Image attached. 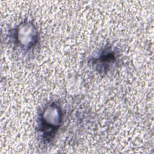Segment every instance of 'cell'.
Returning a JSON list of instances; mask_svg holds the SVG:
<instances>
[{"label":"cell","mask_w":154,"mask_h":154,"mask_svg":"<svg viewBox=\"0 0 154 154\" xmlns=\"http://www.w3.org/2000/svg\"><path fill=\"white\" fill-rule=\"evenodd\" d=\"M61 122V112L57 105L53 103L45 109L41 116V131L46 140L53 137Z\"/></svg>","instance_id":"1"}]
</instances>
